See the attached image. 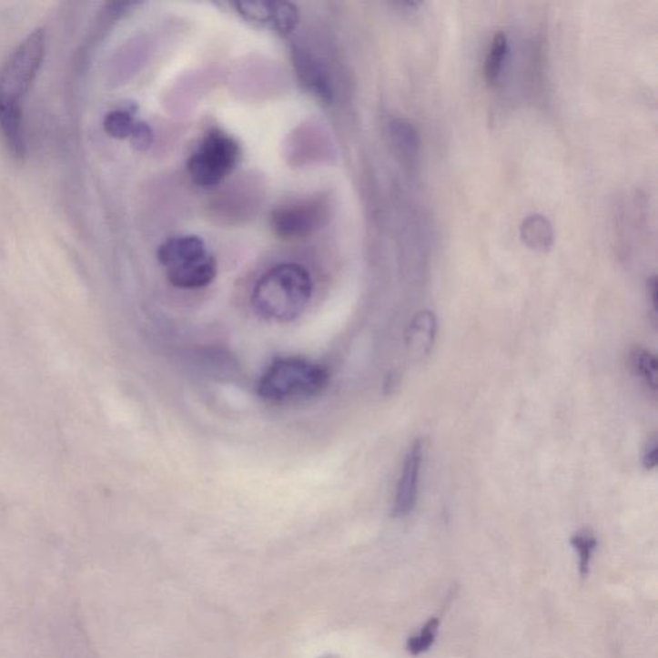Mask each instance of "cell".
Segmentation results:
<instances>
[{"instance_id":"1","label":"cell","mask_w":658,"mask_h":658,"mask_svg":"<svg viewBox=\"0 0 658 658\" xmlns=\"http://www.w3.org/2000/svg\"><path fill=\"white\" fill-rule=\"evenodd\" d=\"M313 293L310 274L299 264L276 265L265 271L252 292V307L265 319L291 322L307 309Z\"/></svg>"},{"instance_id":"2","label":"cell","mask_w":658,"mask_h":658,"mask_svg":"<svg viewBox=\"0 0 658 658\" xmlns=\"http://www.w3.org/2000/svg\"><path fill=\"white\" fill-rule=\"evenodd\" d=\"M326 368L302 359L274 361L258 382V395L270 402L307 400L320 394L329 385Z\"/></svg>"},{"instance_id":"3","label":"cell","mask_w":658,"mask_h":658,"mask_svg":"<svg viewBox=\"0 0 658 658\" xmlns=\"http://www.w3.org/2000/svg\"><path fill=\"white\" fill-rule=\"evenodd\" d=\"M157 257L167 269L168 282L177 289H202L217 277V261L199 237L180 236L167 239L158 248Z\"/></svg>"},{"instance_id":"4","label":"cell","mask_w":658,"mask_h":658,"mask_svg":"<svg viewBox=\"0 0 658 658\" xmlns=\"http://www.w3.org/2000/svg\"><path fill=\"white\" fill-rule=\"evenodd\" d=\"M46 55V34L35 30L25 37L0 68V108H21Z\"/></svg>"},{"instance_id":"5","label":"cell","mask_w":658,"mask_h":658,"mask_svg":"<svg viewBox=\"0 0 658 658\" xmlns=\"http://www.w3.org/2000/svg\"><path fill=\"white\" fill-rule=\"evenodd\" d=\"M239 158L238 143L220 130H211L189 157L190 179L201 188H215L235 170Z\"/></svg>"},{"instance_id":"6","label":"cell","mask_w":658,"mask_h":658,"mask_svg":"<svg viewBox=\"0 0 658 658\" xmlns=\"http://www.w3.org/2000/svg\"><path fill=\"white\" fill-rule=\"evenodd\" d=\"M422 463L423 442L420 440H416L410 445L407 455H405L400 479H399L398 486H396L392 514L399 517V519L407 517L416 508Z\"/></svg>"},{"instance_id":"7","label":"cell","mask_w":658,"mask_h":658,"mask_svg":"<svg viewBox=\"0 0 658 658\" xmlns=\"http://www.w3.org/2000/svg\"><path fill=\"white\" fill-rule=\"evenodd\" d=\"M313 205H287L271 214V228L283 239H301L313 232L317 223Z\"/></svg>"},{"instance_id":"8","label":"cell","mask_w":658,"mask_h":658,"mask_svg":"<svg viewBox=\"0 0 658 658\" xmlns=\"http://www.w3.org/2000/svg\"><path fill=\"white\" fill-rule=\"evenodd\" d=\"M249 20L269 24L279 31H289L298 24V11L289 3L249 2L237 5Z\"/></svg>"},{"instance_id":"9","label":"cell","mask_w":658,"mask_h":658,"mask_svg":"<svg viewBox=\"0 0 658 658\" xmlns=\"http://www.w3.org/2000/svg\"><path fill=\"white\" fill-rule=\"evenodd\" d=\"M438 332V320L431 311H420L414 318L408 333V344L417 357L423 358L431 352Z\"/></svg>"},{"instance_id":"10","label":"cell","mask_w":658,"mask_h":658,"mask_svg":"<svg viewBox=\"0 0 658 658\" xmlns=\"http://www.w3.org/2000/svg\"><path fill=\"white\" fill-rule=\"evenodd\" d=\"M0 130L11 149L17 157L25 155V137L23 127V110L21 108H0Z\"/></svg>"},{"instance_id":"11","label":"cell","mask_w":658,"mask_h":658,"mask_svg":"<svg viewBox=\"0 0 658 658\" xmlns=\"http://www.w3.org/2000/svg\"><path fill=\"white\" fill-rule=\"evenodd\" d=\"M632 367L636 376L643 380L645 385L657 391L658 386V360L656 355L647 349L636 348L632 352Z\"/></svg>"},{"instance_id":"12","label":"cell","mask_w":658,"mask_h":658,"mask_svg":"<svg viewBox=\"0 0 658 658\" xmlns=\"http://www.w3.org/2000/svg\"><path fill=\"white\" fill-rule=\"evenodd\" d=\"M571 545L578 552L580 575L585 578L591 571L592 554L598 545L597 538L589 530H582L572 535Z\"/></svg>"},{"instance_id":"13","label":"cell","mask_w":658,"mask_h":658,"mask_svg":"<svg viewBox=\"0 0 658 658\" xmlns=\"http://www.w3.org/2000/svg\"><path fill=\"white\" fill-rule=\"evenodd\" d=\"M136 118L133 117L132 112L125 110L112 111L107 114L103 121L105 132L112 138L129 139L136 127Z\"/></svg>"},{"instance_id":"14","label":"cell","mask_w":658,"mask_h":658,"mask_svg":"<svg viewBox=\"0 0 658 658\" xmlns=\"http://www.w3.org/2000/svg\"><path fill=\"white\" fill-rule=\"evenodd\" d=\"M507 49V37H505L504 34H497L494 39H492L491 51H489L485 65L486 80H488L491 86L497 83L499 76H501V66H503Z\"/></svg>"},{"instance_id":"15","label":"cell","mask_w":658,"mask_h":658,"mask_svg":"<svg viewBox=\"0 0 658 658\" xmlns=\"http://www.w3.org/2000/svg\"><path fill=\"white\" fill-rule=\"evenodd\" d=\"M439 626V619L433 617V619L430 620V622L427 623L426 625L420 630V632L411 635L410 638L408 639V652H410V654H413V656H418V654H422L424 652L429 651L430 648L432 647L433 643H435L436 636H438Z\"/></svg>"},{"instance_id":"16","label":"cell","mask_w":658,"mask_h":658,"mask_svg":"<svg viewBox=\"0 0 658 658\" xmlns=\"http://www.w3.org/2000/svg\"><path fill=\"white\" fill-rule=\"evenodd\" d=\"M152 138H154V136H152L151 127L146 123L138 121L129 139L134 148L138 149V151H146L151 147Z\"/></svg>"},{"instance_id":"17","label":"cell","mask_w":658,"mask_h":658,"mask_svg":"<svg viewBox=\"0 0 658 658\" xmlns=\"http://www.w3.org/2000/svg\"><path fill=\"white\" fill-rule=\"evenodd\" d=\"M658 463V442L657 436H652L648 440L647 444L642 453V464L645 470L652 471L656 469Z\"/></svg>"},{"instance_id":"18","label":"cell","mask_w":658,"mask_h":658,"mask_svg":"<svg viewBox=\"0 0 658 658\" xmlns=\"http://www.w3.org/2000/svg\"><path fill=\"white\" fill-rule=\"evenodd\" d=\"M648 296H650L652 307L653 311H657V279L656 277H652L650 282H648Z\"/></svg>"},{"instance_id":"19","label":"cell","mask_w":658,"mask_h":658,"mask_svg":"<svg viewBox=\"0 0 658 658\" xmlns=\"http://www.w3.org/2000/svg\"><path fill=\"white\" fill-rule=\"evenodd\" d=\"M326 658H333V657H326Z\"/></svg>"}]
</instances>
